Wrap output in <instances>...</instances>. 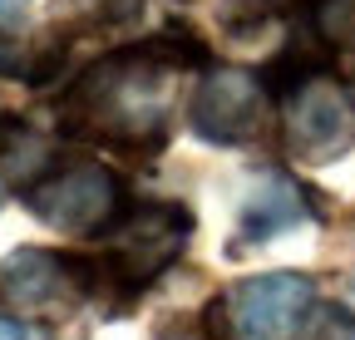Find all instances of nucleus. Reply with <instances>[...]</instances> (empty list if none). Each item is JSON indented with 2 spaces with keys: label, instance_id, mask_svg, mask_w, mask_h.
<instances>
[{
  "label": "nucleus",
  "instance_id": "f257e3e1",
  "mask_svg": "<svg viewBox=\"0 0 355 340\" xmlns=\"http://www.w3.org/2000/svg\"><path fill=\"white\" fill-rule=\"evenodd\" d=\"M202 60H207V45L183 25L139 39L128 50H114L84 64L74 84L60 94V129L89 143L148 158L168 143L173 74Z\"/></svg>",
  "mask_w": 355,
  "mask_h": 340
},
{
  "label": "nucleus",
  "instance_id": "f8f14e48",
  "mask_svg": "<svg viewBox=\"0 0 355 340\" xmlns=\"http://www.w3.org/2000/svg\"><path fill=\"white\" fill-rule=\"evenodd\" d=\"M311 25H316V35L331 50L355 45V0H316L311 6Z\"/></svg>",
  "mask_w": 355,
  "mask_h": 340
},
{
  "label": "nucleus",
  "instance_id": "ddd939ff",
  "mask_svg": "<svg viewBox=\"0 0 355 340\" xmlns=\"http://www.w3.org/2000/svg\"><path fill=\"white\" fill-rule=\"evenodd\" d=\"M0 340H50V335H44V325L15 321V316H0Z\"/></svg>",
  "mask_w": 355,
  "mask_h": 340
},
{
  "label": "nucleus",
  "instance_id": "dca6fc26",
  "mask_svg": "<svg viewBox=\"0 0 355 340\" xmlns=\"http://www.w3.org/2000/svg\"><path fill=\"white\" fill-rule=\"evenodd\" d=\"M0 123H6V114H0Z\"/></svg>",
  "mask_w": 355,
  "mask_h": 340
},
{
  "label": "nucleus",
  "instance_id": "f03ea898",
  "mask_svg": "<svg viewBox=\"0 0 355 340\" xmlns=\"http://www.w3.org/2000/svg\"><path fill=\"white\" fill-rule=\"evenodd\" d=\"M193 237V212L183 202H128L104 227V251L94 257V291L114 306L144 296Z\"/></svg>",
  "mask_w": 355,
  "mask_h": 340
},
{
  "label": "nucleus",
  "instance_id": "0eeeda50",
  "mask_svg": "<svg viewBox=\"0 0 355 340\" xmlns=\"http://www.w3.org/2000/svg\"><path fill=\"white\" fill-rule=\"evenodd\" d=\"M272 94H266L261 74L252 69H212L193 89V134L207 143H247L261 134Z\"/></svg>",
  "mask_w": 355,
  "mask_h": 340
},
{
  "label": "nucleus",
  "instance_id": "1a4fd4ad",
  "mask_svg": "<svg viewBox=\"0 0 355 340\" xmlns=\"http://www.w3.org/2000/svg\"><path fill=\"white\" fill-rule=\"evenodd\" d=\"M331 60H336V50L316 35V25L306 20L296 35H286V45L272 55V64L261 69V84H266V94H272V99H286L291 89H301L306 79L331 74Z\"/></svg>",
  "mask_w": 355,
  "mask_h": 340
},
{
  "label": "nucleus",
  "instance_id": "9d476101",
  "mask_svg": "<svg viewBox=\"0 0 355 340\" xmlns=\"http://www.w3.org/2000/svg\"><path fill=\"white\" fill-rule=\"evenodd\" d=\"M55 163H60V153H55V138L44 129H35L25 118L0 123V173H6V183H15L25 193L30 183H40L50 173Z\"/></svg>",
  "mask_w": 355,
  "mask_h": 340
},
{
  "label": "nucleus",
  "instance_id": "39448f33",
  "mask_svg": "<svg viewBox=\"0 0 355 340\" xmlns=\"http://www.w3.org/2000/svg\"><path fill=\"white\" fill-rule=\"evenodd\" d=\"M282 138L301 163H331L355 143V99L331 74L306 79L282 99Z\"/></svg>",
  "mask_w": 355,
  "mask_h": 340
},
{
  "label": "nucleus",
  "instance_id": "7ed1b4c3",
  "mask_svg": "<svg viewBox=\"0 0 355 340\" xmlns=\"http://www.w3.org/2000/svg\"><path fill=\"white\" fill-rule=\"evenodd\" d=\"M25 207L55 232L99 237L119 217L123 188H119V173L104 168L99 158H74V163H55L40 183H30Z\"/></svg>",
  "mask_w": 355,
  "mask_h": 340
},
{
  "label": "nucleus",
  "instance_id": "20e7f679",
  "mask_svg": "<svg viewBox=\"0 0 355 340\" xmlns=\"http://www.w3.org/2000/svg\"><path fill=\"white\" fill-rule=\"evenodd\" d=\"M316 306V281L301 271H261L217 301L232 340H291Z\"/></svg>",
  "mask_w": 355,
  "mask_h": 340
},
{
  "label": "nucleus",
  "instance_id": "4468645a",
  "mask_svg": "<svg viewBox=\"0 0 355 340\" xmlns=\"http://www.w3.org/2000/svg\"><path fill=\"white\" fill-rule=\"evenodd\" d=\"M25 10H30V0H0V30L15 25V20H25Z\"/></svg>",
  "mask_w": 355,
  "mask_h": 340
},
{
  "label": "nucleus",
  "instance_id": "6e6552de",
  "mask_svg": "<svg viewBox=\"0 0 355 340\" xmlns=\"http://www.w3.org/2000/svg\"><path fill=\"white\" fill-rule=\"evenodd\" d=\"M316 217V207H311V193L291 178V173H257L252 188L242 193V207H237V242L232 251L242 247H261V242H272L301 222Z\"/></svg>",
  "mask_w": 355,
  "mask_h": 340
},
{
  "label": "nucleus",
  "instance_id": "9b49d317",
  "mask_svg": "<svg viewBox=\"0 0 355 340\" xmlns=\"http://www.w3.org/2000/svg\"><path fill=\"white\" fill-rule=\"evenodd\" d=\"M55 6H60L74 25H89V30H119V25H128L133 15L144 10V0H55Z\"/></svg>",
  "mask_w": 355,
  "mask_h": 340
},
{
  "label": "nucleus",
  "instance_id": "423d86ee",
  "mask_svg": "<svg viewBox=\"0 0 355 340\" xmlns=\"http://www.w3.org/2000/svg\"><path fill=\"white\" fill-rule=\"evenodd\" d=\"M84 296H94V262L74 251L20 247L0 262V301L20 311H69Z\"/></svg>",
  "mask_w": 355,
  "mask_h": 340
},
{
  "label": "nucleus",
  "instance_id": "2eb2a0df",
  "mask_svg": "<svg viewBox=\"0 0 355 340\" xmlns=\"http://www.w3.org/2000/svg\"><path fill=\"white\" fill-rule=\"evenodd\" d=\"M158 340H202V335H198L193 325H173V330H163Z\"/></svg>",
  "mask_w": 355,
  "mask_h": 340
}]
</instances>
